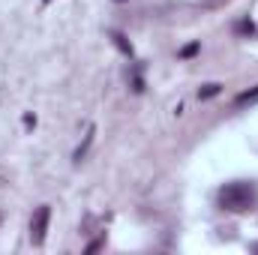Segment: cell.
<instances>
[{
  "label": "cell",
  "mask_w": 258,
  "mask_h": 255,
  "mask_svg": "<svg viewBox=\"0 0 258 255\" xmlns=\"http://www.w3.org/2000/svg\"><path fill=\"white\" fill-rule=\"evenodd\" d=\"M255 201H258L255 183L237 180V183H225V186L219 189V207L228 210V213H246Z\"/></svg>",
  "instance_id": "1"
},
{
  "label": "cell",
  "mask_w": 258,
  "mask_h": 255,
  "mask_svg": "<svg viewBox=\"0 0 258 255\" xmlns=\"http://www.w3.org/2000/svg\"><path fill=\"white\" fill-rule=\"evenodd\" d=\"M48 222H51V207H48V204L36 207V213L30 216V243H33V246H42V243H45Z\"/></svg>",
  "instance_id": "2"
},
{
  "label": "cell",
  "mask_w": 258,
  "mask_h": 255,
  "mask_svg": "<svg viewBox=\"0 0 258 255\" xmlns=\"http://www.w3.org/2000/svg\"><path fill=\"white\" fill-rule=\"evenodd\" d=\"M93 138H96V126H87V132H84V138H81V144H78V147H75V153H72V162H81V159L87 156V150H90Z\"/></svg>",
  "instance_id": "3"
},
{
  "label": "cell",
  "mask_w": 258,
  "mask_h": 255,
  "mask_svg": "<svg viewBox=\"0 0 258 255\" xmlns=\"http://www.w3.org/2000/svg\"><path fill=\"white\" fill-rule=\"evenodd\" d=\"M111 39H114V45H117V51H120V54L132 57V42H129V39L123 36V33H120V30H111Z\"/></svg>",
  "instance_id": "4"
},
{
  "label": "cell",
  "mask_w": 258,
  "mask_h": 255,
  "mask_svg": "<svg viewBox=\"0 0 258 255\" xmlns=\"http://www.w3.org/2000/svg\"><path fill=\"white\" fill-rule=\"evenodd\" d=\"M219 93H222V84H216V81L198 87V99H213V96H219Z\"/></svg>",
  "instance_id": "5"
},
{
  "label": "cell",
  "mask_w": 258,
  "mask_h": 255,
  "mask_svg": "<svg viewBox=\"0 0 258 255\" xmlns=\"http://www.w3.org/2000/svg\"><path fill=\"white\" fill-rule=\"evenodd\" d=\"M252 102H258V84L252 90H243V93L234 99V105H240V108H243V105H252Z\"/></svg>",
  "instance_id": "6"
},
{
  "label": "cell",
  "mask_w": 258,
  "mask_h": 255,
  "mask_svg": "<svg viewBox=\"0 0 258 255\" xmlns=\"http://www.w3.org/2000/svg\"><path fill=\"white\" fill-rule=\"evenodd\" d=\"M240 36H252L255 33V24H252V18H243V21H237V27H234Z\"/></svg>",
  "instance_id": "7"
},
{
  "label": "cell",
  "mask_w": 258,
  "mask_h": 255,
  "mask_svg": "<svg viewBox=\"0 0 258 255\" xmlns=\"http://www.w3.org/2000/svg\"><path fill=\"white\" fill-rule=\"evenodd\" d=\"M129 78H132V90H135V93H144V78H141V66H135Z\"/></svg>",
  "instance_id": "8"
},
{
  "label": "cell",
  "mask_w": 258,
  "mask_h": 255,
  "mask_svg": "<svg viewBox=\"0 0 258 255\" xmlns=\"http://www.w3.org/2000/svg\"><path fill=\"white\" fill-rule=\"evenodd\" d=\"M198 48H201V42H189V45H183V48H180V57H183V60H189V57L198 54Z\"/></svg>",
  "instance_id": "9"
},
{
  "label": "cell",
  "mask_w": 258,
  "mask_h": 255,
  "mask_svg": "<svg viewBox=\"0 0 258 255\" xmlns=\"http://www.w3.org/2000/svg\"><path fill=\"white\" fill-rule=\"evenodd\" d=\"M102 246H105V234H102V237H96L93 243H87V249H84V252H87V255H93V252H99Z\"/></svg>",
  "instance_id": "10"
},
{
  "label": "cell",
  "mask_w": 258,
  "mask_h": 255,
  "mask_svg": "<svg viewBox=\"0 0 258 255\" xmlns=\"http://www.w3.org/2000/svg\"><path fill=\"white\" fill-rule=\"evenodd\" d=\"M33 126H36V117L27 111V114H24V129H33Z\"/></svg>",
  "instance_id": "11"
},
{
  "label": "cell",
  "mask_w": 258,
  "mask_h": 255,
  "mask_svg": "<svg viewBox=\"0 0 258 255\" xmlns=\"http://www.w3.org/2000/svg\"><path fill=\"white\" fill-rule=\"evenodd\" d=\"M42 3H45V6H48V3H51V0H42Z\"/></svg>",
  "instance_id": "12"
},
{
  "label": "cell",
  "mask_w": 258,
  "mask_h": 255,
  "mask_svg": "<svg viewBox=\"0 0 258 255\" xmlns=\"http://www.w3.org/2000/svg\"><path fill=\"white\" fill-rule=\"evenodd\" d=\"M114 3H123V0H114Z\"/></svg>",
  "instance_id": "13"
},
{
  "label": "cell",
  "mask_w": 258,
  "mask_h": 255,
  "mask_svg": "<svg viewBox=\"0 0 258 255\" xmlns=\"http://www.w3.org/2000/svg\"><path fill=\"white\" fill-rule=\"evenodd\" d=\"M204 3H210V0H204Z\"/></svg>",
  "instance_id": "14"
}]
</instances>
